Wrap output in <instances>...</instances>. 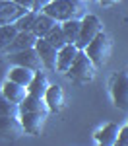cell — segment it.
I'll return each instance as SVG.
<instances>
[{"label": "cell", "mask_w": 128, "mask_h": 146, "mask_svg": "<svg viewBox=\"0 0 128 146\" xmlns=\"http://www.w3.org/2000/svg\"><path fill=\"white\" fill-rule=\"evenodd\" d=\"M41 12L49 14L56 22H66V20H81L87 8L83 0H51Z\"/></svg>", "instance_id": "cell-1"}, {"label": "cell", "mask_w": 128, "mask_h": 146, "mask_svg": "<svg viewBox=\"0 0 128 146\" xmlns=\"http://www.w3.org/2000/svg\"><path fill=\"white\" fill-rule=\"evenodd\" d=\"M95 70H97V66L91 62V58L85 55L83 49H80L66 74H68L70 80L80 82V84H85V82H91V80L95 78Z\"/></svg>", "instance_id": "cell-2"}, {"label": "cell", "mask_w": 128, "mask_h": 146, "mask_svg": "<svg viewBox=\"0 0 128 146\" xmlns=\"http://www.w3.org/2000/svg\"><path fill=\"white\" fill-rule=\"evenodd\" d=\"M111 49H113V45H111L109 35L99 31V33L93 37V41L83 51H85V55L91 58V62L95 66H103V64H107V60L111 56Z\"/></svg>", "instance_id": "cell-3"}, {"label": "cell", "mask_w": 128, "mask_h": 146, "mask_svg": "<svg viewBox=\"0 0 128 146\" xmlns=\"http://www.w3.org/2000/svg\"><path fill=\"white\" fill-rule=\"evenodd\" d=\"M111 98L116 109L128 113V72H116L109 80Z\"/></svg>", "instance_id": "cell-4"}, {"label": "cell", "mask_w": 128, "mask_h": 146, "mask_svg": "<svg viewBox=\"0 0 128 146\" xmlns=\"http://www.w3.org/2000/svg\"><path fill=\"white\" fill-rule=\"evenodd\" d=\"M103 31V25H101V20L93 14H85L81 18V29H80V37L76 41V47L78 49H85L93 41V37Z\"/></svg>", "instance_id": "cell-5"}, {"label": "cell", "mask_w": 128, "mask_h": 146, "mask_svg": "<svg viewBox=\"0 0 128 146\" xmlns=\"http://www.w3.org/2000/svg\"><path fill=\"white\" fill-rule=\"evenodd\" d=\"M10 60L18 66H25V68H31L33 72L41 70L43 68V62H41V56L37 53L35 47H29V49H23V51H16L14 55L10 56Z\"/></svg>", "instance_id": "cell-6"}, {"label": "cell", "mask_w": 128, "mask_h": 146, "mask_svg": "<svg viewBox=\"0 0 128 146\" xmlns=\"http://www.w3.org/2000/svg\"><path fill=\"white\" fill-rule=\"evenodd\" d=\"M25 135L22 127L20 117H14V115H0V138H20Z\"/></svg>", "instance_id": "cell-7"}, {"label": "cell", "mask_w": 128, "mask_h": 146, "mask_svg": "<svg viewBox=\"0 0 128 146\" xmlns=\"http://www.w3.org/2000/svg\"><path fill=\"white\" fill-rule=\"evenodd\" d=\"M20 121L22 127L27 135H39L45 127V119L47 113H35V111H20Z\"/></svg>", "instance_id": "cell-8"}, {"label": "cell", "mask_w": 128, "mask_h": 146, "mask_svg": "<svg viewBox=\"0 0 128 146\" xmlns=\"http://www.w3.org/2000/svg\"><path fill=\"white\" fill-rule=\"evenodd\" d=\"M35 49H37V53H39V56H41L43 66L49 68V70H56V53H58L56 47H53L45 37H37Z\"/></svg>", "instance_id": "cell-9"}, {"label": "cell", "mask_w": 128, "mask_h": 146, "mask_svg": "<svg viewBox=\"0 0 128 146\" xmlns=\"http://www.w3.org/2000/svg\"><path fill=\"white\" fill-rule=\"evenodd\" d=\"M78 47L74 45V43H66L64 47H60L56 53V70L58 72H68L70 64L74 62V58H76V55H78Z\"/></svg>", "instance_id": "cell-10"}, {"label": "cell", "mask_w": 128, "mask_h": 146, "mask_svg": "<svg viewBox=\"0 0 128 146\" xmlns=\"http://www.w3.org/2000/svg\"><path fill=\"white\" fill-rule=\"evenodd\" d=\"M22 14H25V10L18 6L14 0H0V25L14 23Z\"/></svg>", "instance_id": "cell-11"}, {"label": "cell", "mask_w": 128, "mask_h": 146, "mask_svg": "<svg viewBox=\"0 0 128 146\" xmlns=\"http://www.w3.org/2000/svg\"><path fill=\"white\" fill-rule=\"evenodd\" d=\"M43 100H45L49 111H53V113L62 111V107H64V90L60 86H49Z\"/></svg>", "instance_id": "cell-12"}, {"label": "cell", "mask_w": 128, "mask_h": 146, "mask_svg": "<svg viewBox=\"0 0 128 146\" xmlns=\"http://www.w3.org/2000/svg\"><path fill=\"white\" fill-rule=\"evenodd\" d=\"M56 23H60V22H56L54 18H51L49 14L37 12V16H35V20H33V25H31V31H33L37 37H45Z\"/></svg>", "instance_id": "cell-13"}, {"label": "cell", "mask_w": 128, "mask_h": 146, "mask_svg": "<svg viewBox=\"0 0 128 146\" xmlns=\"http://www.w3.org/2000/svg\"><path fill=\"white\" fill-rule=\"evenodd\" d=\"M0 92L4 94V98H8L12 103H18V105H20L23 101V98L27 96V88L22 86V84H18V82H12V80H6Z\"/></svg>", "instance_id": "cell-14"}, {"label": "cell", "mask_w": 128, "mask_h": 146, "mask_svg": "<svg viewBox=\"0 0 128 146\" xmlns=\"http://www.w3.org/2000/svg\"><path fill=\"white\" fill-rule=\"evenodd\" d=\"M35 41H37V35H35L31 29H27V31H18L16 39L8 45L6 51H8V53H10V51H23V49L35 47Z\"/></svg>", "instance_id": "cell-15"}, {"label": "cell", "mask_w": 128, "mask_h": 146, "mask_svg": "<svg viewBox=\"0 0 128 146\" xmlns=\"http://www.w3.org/2000/svg\"><path fill=\"white\" fill-rule=\"evenodd\" d=\"M118 125L116 123H109L105 125L103 129H99L97 133H95V140L99 142V144L103 146H113L116 144V136H118Z\"/></svg>", "instance_id": "cell-16"}, {"label": "cell", "mask_w": 128, "mask_h": 146, "mask_svg": "<svg viewBox=\"0 0 128 146\" xmlns=\"http://www.w3.org/2000/svg\"><path fill=\"white\" fill-rule=\"evenodd\" d=\"M49 86H51V84H49L47 74H43L41 70H37V72H35V76H33V80H31V82H29V86H27V94L37 96V98H43Z\"/></svg>", "instance_id": "cell-17"}, {"label": "cell", "mask_w": 128, "mask_h": 146, "mask_svg": "<svg viewBox=\"0 0 128 146\" xmlns=\"http://www.w3.org/2000/svg\"><path fill=\"white\" fill-rule=\"evenodd\" d=\"M20 111H35V113H49V107L43 98H37V96H31L27 94L23 101L20 103Z\"/></svg>", "instance_id": "cell-18"}, {"label": "cell", "mask_w": 128, "mask_h": 146, "mask_svg": "<svg viewBox=\"0 0 128 146\" xmlns=\"http://www.w3.org/2000/svg\"><path fill=\"white\" fill-rule=\"evenodd\" d=\"M33 76H35V72L31 70V68H25V66H16L10 70V78L8 80H12V82H18V84H22V86H29V82L33 80Z\"/></svg>", "instance_id": "cell-19"}, {"label": "cell", "mask_w": 128, "mask_h": 146, "mask_svg": "<svg viewBox=\"0 0 128 146\" xmlns=\"http://www.w3.org/2000/svg\"><path fill=\"white\" fill-rule=\"evenodd\" d=\"M60 27H62V31L66 35V41L76 45V41H78V37H80L81 20H66V22H60Z\"/></svg>", "instance_id": "cell-20"}, {"label": "cell", "mask_w": 128, "mask_h": 146, "mask_svg": "<svg viewBox=\"0 0 128 146\" xmlns=\"http://www.w3.org/2000/svg\"><path fill=\"white\" fill-rule=\"evenodd\" d=\"M18 29L14 23H6V25H0V51H6L8 45L16 39Z\"/></svg>", "instance_id": "cell-21"}, {"label": "cell", "mask_w": 128, "mask_h": 146, "mask_svg": "<svg viewBox=\"0 0 128 146\" xmlns=\"http://www.w3.org/2000/svg\"><path fill=\"white\" fill-rule=\"evenodd\" d=\"M45 39L53 47H56V49H60V47H64L66 43H68V41H66V35H64L62 27H60V23H56V25H54V27L45 35Z\"/></svg>", "instance_id": "cell-22"}, {"label": "cell", "mask_w": 128, "mask_h": 146, "mask_svg": "<svg viewBox=\"0 0 128 146\" xmlns=\"http://www.w3.org/2000/svg\"><path fill=\"white\" fill-rule=\"evenodd\" d=\"M0 115H14V117L20 115V105L12 103L8 98H4L2 92H0Z\"/></svg>", "instance_id": "cell-23"}, {"label": "cell", "mask_w": 128, "mask_h": 146, "mask_svg": "<svg viewBox=\"0 0 128 146\" xmlns=\"http://www.w3.org/2000/svg\"><path fill=\"white\" fill-rule=\"evenodd\" d=\"M35 16H37V12H25V14H22V16L14 22L16 29H18V31H27V29H31Z\"/></svg>", "instance_id": "cell-24"}, {"label": "cell", "mask_w": 128, "mask_h": 146, "mask_svg": "<svg viewBox=\"0 0 128 146\" xmlns=\"http://www.w3.org/2000/svg\"><path fill=\"white\" fill-rule=\"evenodd\" d=\"M116 144L128 146V125H126V127H122V129L118 131V136H116Z\"/></svg>", "instance_id": "cell-25"}, {"label": "cell", "mask_w": 128, "mask_h": 146, "mask_svg": "<svg viewBox=\"0 0 128 146\" xmlns=\"http://www.w3.org/2000/svg\"><path fill=\"white\" fill-rule=\"evenodd\" d=\"M18 6H22L25 12H35L33 10V0H14Z\"/></svg>", "instance_id": "cell-26"}, {"label": "cell", "mask_w": 128, "mask_h": 146, "mask_svg": "<svg viewBox=\"0 0 128 146\" xmlns=\"http://www.w3.org/2000/svg\"><path fill=\"white\" fill-rule=\"evenodd\" d=\"M49 2H51V0H33V10L35 12H41Z\"/></svg>", "instance_id": "cell-27"}, {"label": "cell", "mask_w": 128, "mask_h": 146, "mask_svg": "<svg viewBox=\"0 0 128 146\" xmlns=\"http://www.w3.org/2000/svg\"><path fill=\"white\" fill-rule=\"evenodd\" d=\"M103 6H111V4H115V2H118V0H99Z\"/></svg>", "instance_id": "cell-28"}]
</instances>
